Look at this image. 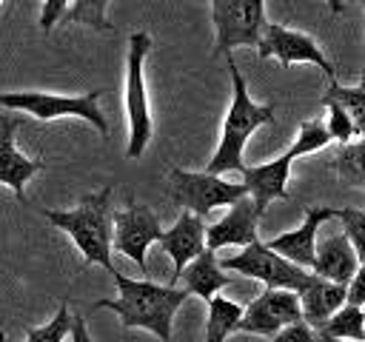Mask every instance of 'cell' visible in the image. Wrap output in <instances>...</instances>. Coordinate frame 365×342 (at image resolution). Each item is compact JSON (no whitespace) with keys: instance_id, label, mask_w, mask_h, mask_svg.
Listing matches in <instances>:
<instances>
[{"instance_id":"6da1fadb","label":"cell","mask_w":365,"mask_h":342,"mask_svg":"<svg viewBox=\"0 0 365 342\" xmlns=\"http://www.w3.org/2000/svg\"><path fill=\"white\" fill-rule=\"evenodd\" d=\"M117 282V299H100L94 308H108L120 316L123 328H145L160 342H171V322L180 305L191 296L185 288L160 285L151 279H131L120 271L111 274Z\"/></svg>"},{"instance_id":"7a4b0ae2","label":"cell","mask_w":365,"mask_h":342,"mask_svg":"<svg viewBox=\"0 0 365 342\" xmlns=\"http://www.w3.org/2000/svg\"><path fill=\"white\" fill-rule=\"evenodd\" d=\"M43 217L66 231L77 251L83 254V265H103L108 274H114L111 262V237H114V211H111V185L86 194L71 211H51L46 208Z\"/></svg>"},{"instance_id":"3957f363","label":"cell","mask_w":365,"mask_h":342,"mask_svg":"<svg viewBox=\"0 0 365 342\" xmlns=\"http://www.w3.org/2000/svg\"><path fill=\"white\" fill-rule=\"evenodd\" d=\"M225 63H228V74H231L234 97H231V105H228V114H225V123H222L220 145H217L214 157H211L208 165H205L208 174L242 171V168H245V162H242V151H245L248 137H251L259 125L274 123V103L257 105V103L248 97L245 77L240 74V68H237V63H234L231 54H225Z\"/></svg>"},{"instance_id":"277c9868","label":"cell","mask_w":365,"mask_h":342,"mask_svg":"<svg viewBox=\"0 0 365 342\" xmlns=\"http://www.w3.org/2000/svg\"><path fill=\"white\" fill-rule=\"evenodd\" d=\"M331 142V134L325 128V123L319 120H308L299 125V134L294 137L291 148L285 154H279L277 160H268L262 165H245L240 174H242V182L248 188V197L257 202V208L265 214L268 202L274 200H288V174H291V162L297 157H305V154H314L319 148H325Z\"/></svg>"},{"instance_id":"5b68a950","label":"cell","mask_w":365,"mask_h":342,"mask_svg":"<svg viewBox=\"0 0 365 342\" xmlns=\"http://www.w3.org/2000/svg\"><path fill=\"white\" fill-rule=\"evenodd\" d=\"M151 51V37L145 31H134L128 37V57H125V114H128V160H140L145 145L151 142V111H148V94H145V77L143 66Z\"/></svg>"},{"instance_id":"8992f818","label":"cell","mask_w":365,"mask_h":342,"mask_svg":"<svg viewBox=\"0 0 365 342\" xmlns=\"http://www.w3.org/2000/svg\"><path fill=\"white\" fill-rule=\"evenodd\" d=\"M100 88H91L80 97H66V94H48V91H3L0 94V108H14L23 114H31L37 120H57V117H80L91 123L103 137H108V123L100 111Z\"/></svg>"},{"instance_id":"52a82bcc","label":"cell","mask_w":365,"mask_h":342,"mask_svg":"<svg viewBox=\"0 0 365 342\" xmlns=\"http://www.w3.org/2000/svg\"><path fill=\"white\" fill-rule=\"evenodd\" d=\"M248 194L245 182H228L220 174L208 171H168V197L182 205V211H191L197 217H208L220 205H234Z\"/></svg>"},{"instance_id":"ba28073f","label":"cell","mask_w":365,"mask_h":342,"mask_svg":"<svg viewBox=\"0 0 365 342\" xmlns=\"http://www.w3.org/2000/svg\"><path fill=\"white\" fill-rule=\"evenodd\" d=\"M220 268L222 271H234V274H242V276H251V279H259L265 288H288V291H302L314 271L308 268H299L294 262H288L285 256H279L277 251H271L265 242H251L245 245L240 254L234 256H222L220 259Z\"/></svg>"},{"instance_id":"9c48e42d","label":"cell","mask_w":365,"mask_h":342,"mask_svg":"<svg viewBox=\"0 0 365 342\" xmlns=\"http://www.w3.org/2000/svg\"><path fill=\"white\" fill-rule=\"evenodd\" d=\"M211 20L217 31L214 54H231L237 46H259L268 26L265 0H211Z\"/></svg>"},{"instance_id":"30bf717a","label":"cell","mask_w":365,"mask_h":342,"mask_svg":"<svg viewBox=\"0 0 365 342\" xmlns=\"http://www.w3.org/2000/svg\"><path fill=\"white\" fill-rule=\"evenodd\" d=\"M160 237H163L160 219L148 205H140L128 197L125 208L114 211L111 248L120 251L123 256H128L143 274H145V251L151 248V242H160Z\"/></svg>"},{"instance_id":"8fae6325","label":"cell","mask_w":365,"mask_h":342,"mask_svg":"<svg viewBox=\"0 0 365 342\" xmlns=\"http://www.w3.org/2000/svg\"><path fill=\"white\" fill-rule=\"evenodd\" d=\"M302 319L299 294L288 288H265L259 296H254L242 319L237 325V333H257V336H274L285 325H294Z\"/></svg>"},{"instance_id":"7c38bea8","label":"cell","mask_w":365,"mask_h":342,"mask_svg":"<svg viewBox=\"0 0 365 342\" xmlns=\"http://www.w3.org/2000/svg\"><path fill=\"white\" fill-rule=\"evenodd\" d=\"M257 54L259 60H268V57H277L282 66H294V63H314L317 68L325 71L328 80H336V68L334 63L322 54V48L314 43V37L297 31V28H288V26H279V23H268L262 37H259V46H257Z\"/></svg>"},{"instance_id":"4fadbf2b","label":"cell","mask_w":365,"mask_h":342,"mask_svg":"<svg viewBox=\"0 0 365 342\" xmlns=\"http://www.w3.org/2000/svg\"><path fill=\"white\" fill-rule=\"evenodd\" d=\"M305 219L302 225H297L294 231H285L274 239H268L265 245L271 251H277L279 256H285L288 262L299 265V268H314V256H317V231L322 222L334 219L336 217V208H328V205H305Z\"/></svg>"},{"instance_id":"5bb4252c","label":"cell","mask_w":365,"mask_h":342,"mask_svg":"<svg viewBox=\"0 0 365 342\" xmlns=\"http://www.w3.org/2000/svg\"><path fill=\"white\" fill-rule=\"evenodd\" d=\"M262 219V211L257 208V202L245 194L242 200H237L228 214L222 219H217L214 225L205 228V248L208 251H220V248H228V245H251L257 242V225Z\"/></svg>"},{"instance_id":"9a60e30c","label":"cell","mask_w":365,"mask_h":342,"mask_svg":"<svg viewBox=\"0 0 365 342\" xmlns=\"http://www.w3.org/2000/svg\"><path fill=\"white\" fill-rule=\"evenodd\" d=\"M23 125V120H14L9 114H0V182L9 185L14 191V197L20 202H26V182L46 168L43 160H31L26 157L17 142H14V131Z\"/></svg>"},{"instance_id":"2e32d148","label":"cell","mask_w":365,"mask_h":342,"mask_svg":"<svg viewBox=\"0 0 365 342\" xmlns=\"http://www.w3.org/2000/svg\"><path fill=\"white\" fill-rule=\"evenodd\" d=\"M205 228L208 225L202 222V217H197L191 211H182L177 217V222L168 231H163L160 245H163V251L174 262V274H171V282L168 285H177V279L185 271V265L205 251Z\"/></svg>"},{"instance_id":"e0dca14e","label":"cell","mask_w":365,"mask_h":342,"mask_svg":"<svg viewBox=\"0 0 365 342\" xmlns=\"http://www.w3.org/2000/svg\"><path fill=\"white\" fill-rule=\"evenodd\" d=\"M356 268H359V256L345 234H331L317 242V256H314V268H311L317 276L336 282V285H348L354 279Z\"/></svg>"},{"instance_id":"ac0fdd59","label":"cell","mask_w":365,"mask_h":342,"mask_svg":"<svg viewBox=\"0 0 365 342\" xmlns=\"http://www.w3.org/2000/svg\"><path fill=\"white\" fill-rule=\"evenodd\" d=\"M345 302H348V285H336V282H328L314 274L311 282L299 291L302 322H308L314 331H319Z\"/></svg>"},{"instance_id":"d6986e66","label":"cell","mask_w":365,"mask_h":342,"mask_svg":"<svg viewBox=\"0 0 365 342\" xmlns=\"http://www.w3.org/2000/svg\"><path fill=\"white\" fill-rule=\"evenodd\" d=\"M177 282H182V288H185L188 294H197V296H202L205 302H211L222 288H228V285L234 282V276L220 268L217 251H208V248H205L197 259H191V262L185 265V271L180 274Z\"/></svg>"},{"instance_id":"ffe728a7","label":"cell","mask_w":365,"mask_h":342,"mask_svg":"<svg viewBox=\"0 0 365 342\" xmlns=\"http://www.w3.org/2000/svg\"><path fill=\"white\" fill-rule=\"evenodd\" d=\"M242 305L225 296H214L208 302V319H205V342H225L228 333H237V325L242 319Z\"/></svg>"},{"instance_id":"44dd1931","label":"cell","mask_w":365,"mask_h":342,"mask_svg":"<svg viewBox=\"0 0 365 342\" xmlns=\"http://www.w3.org/2000/svg\"><path fill=\"white\" fill-rule=\"evenodd\" d=\"M325 103H336L354 123L356 128V137H365V71H362V80L359 86L348 88V86H339L336 80L328 83V91L322 97V105Z\"/></svg>"},{"instance_id":"7402d4cb","label":"cell","mask_w":365,"mask_h":342,"mask_svg":"<svg viewBox=\"0 0 365 342\" xmlns=\"http://www.w3.org/2000/svg\"><path fill=\"white\" fill-rule=\"evenodd\" d=\"M331 168L336 171V177H339L345 185L365 188V137L339 145L336 157L331 160Z\"/></svg>"},{"instance_id":"603a6c76","label":"cell","mask_w":365,"mask_h":342,"mask_svg":"<svg viewBox=\"0 0 365 342\" xmlns=\"http://www.w3.org/2000/svg\"><path fill=\"white\" fill-rule=\"evenodd\" d=\"M319 333L334 336V339H348V342H362L365 339V311L359 305L345 302L322 328Z\"/></svg>"},{"instance_id":"cb8c5ba5","label":"cell","mask_w":365,"mask_h":342,"mask_svg":"<svg viewBox=\"0 0 365 342\" xmlns=\"http://www.w3.org/2000/svg\"><path fill=\"white\" fill-rule=\"evenodd\" d=\"M111 0H71V9L60 23H83L94 31H114V26L106 17V6Z\"/></svg>"},{"instance_id":"d4e9b609","label":"cell","mask_w":365,"mask_h":342,"mask_svg":"<svg viewBox=\"0 0 365 342\" xmlns=\"http://www.w3.org/2000/svg\"><path fill=\"white\" fill-rule=\"evenodd\" d=\"M68 333H71V314H68V305L60 302L57 314L46 325L26 331V342H66Z\"/></svg>"},{"instance_id":"484cf974","label":"cell","mask_w":365,"mask_h":342,"mask_svg":"<svg viewBox=\"0 0 365 342\" xmlns=\"http://www.w3.org/2000/svg\"><path fill=\"white\" fill-rule=\"evenodd\" d=\"M336 219H342V234L351 239L356 256H359V265L365 262V211L359 208H336Z\"/></svg>"},{"instance_id":"4316f807","label":"cell","mask_w":365,"mask_h":342,"mask_svg":"<svg viewBox=\"0 0 365 342\" xmlns=\"http://www.w3.org/2000/svg\"><path fill=\"white\" fill-rule=\"evenodd\" d=\"M325 108H328V123H325V128H328L331 140H339L342 145H345V142H354V140H356V128H354L351 117H348L336 103H325Z\"/></svg>"},{"instance_id":"83f0119b","label":"cell","mask_w":365,"mask_h":342,"mask_svg":"<svg viewBox=\"0 0 365 342\" xmlns=\"http://www.w3.org/2000/svg\"><path fill=\"white\" fill-rule=\"evenodd\" d=\"M271 342H322L319 339V331H314L308 322H294V325H285L282 331H277L271 336Z\"/></svg>"},{"instance_id":"f1b7e54d","label":"cell","mask_w":365,"mask_h":342,"mask_svg":"<svg viewBox=\"0 0 365 342\" xmlns=\"http://www.w3.org/2000/svg\"><path fill=\"white\" fill-rule=\"evenodd\" d=\"M68 9H71V0H43V9H40V28H43V31H51V28L66 17Z\"/></svg>"},{"instance_id":"f546056e","label":"cell","mask_w":365,"mask_h":342,"mask_svg":"<svg viewBox=\"0 0 365 342\" xmlns=\"http://www.w3.org/2000/svg\"><path fill=\"white\" fill-rule=\"evenodd\" d=\"M71 342H94L91 333H88V325L83 319V314H71Z\"/></svg>"},{"instance_id":"4dcf8cb0","label":"cell","mask_w":365,"mask_h":342,"mask_svg":"<svg viewBox=\"0 0 365 342\" xmlns=\"http://www.w3.org/2000/svg\"><path fill=\"white\" fill-rule=\"evenodd\" d=\"M328 9H331L334 14H339V11L345 9V3H342V0H328Z\"/></svg>"},{"instance_id":"1f68e13d","label":"cell","mask_w":365,"mask_h":342,"mask_svg":"<svg viewBox=\"0 0 365 342\" xmlns=\"http://www.w3.org/2000/svg\"><path fill=\"white\" fill-rule=\"evenodd\" d=\"M319 339L322 342H348V339H334V336H325V333H319Z\"/></svg>"},{"instance_id":"d6a6232c","label":"cell","mask_w":365,"mask_h":342,"mask_svg":"<svg viewBox=\"0 0 365 342\" xmlns=\"http://www.w3.org/2000/svg\"><path fill=\"white\" fill-rule=\"evenodd\" d=\"M0 342H6V333H3V331H0Z\"/></svg>"},{"instance_id":"836d02e7","label":"cell","mask_w":365,"mask_h":342,"mask_svg":"<svg viewBox=\"0 0 365 342\" xmlns=\"http://www.w3.org/2000/svg\"><path fill=\"white\" fill-rule=\"evenodd\" d=\"M359 3H362V9H365V0H359Z\"/></svg>"},{"instance_id":"e575fe53","label":"cell","mask_w":365,"mask_h":342,"mask_svg":"<svg viewBox=\"0 0 365 342\" xmlns=\"http://www.w3.org/2000/svg\"><path fill=\"white\" fill-rule=\"evenodd\" d=\"M362 342H365V339H362Z\"/></svg>"}]
</instances>
